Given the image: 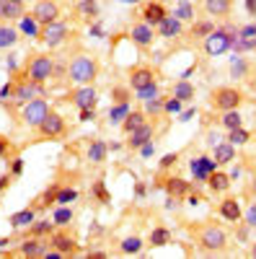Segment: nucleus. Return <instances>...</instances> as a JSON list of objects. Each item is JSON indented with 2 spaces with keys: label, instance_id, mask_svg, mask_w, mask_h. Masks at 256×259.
Segmentation results:
<instances>
[{
  "label": "nucleus",
  "instance_id": "a19ab883",
  "mask_svg": "<svg viewBox=\"0 0 256 259\" xmlns=\"http://www.w3.org/2000/svg\"><path fill=\"white\" fill-rule=\"evenodd\" d=\"M75 197H78V192H75V189H70V187L57 189V205H70Z\"/></svg>",
  "mask_w": 256,
  "mask_h": 259
},
{
  "label": "nucleus",
  "instance_id": "b1692460",
  "mask_svg": "<svg viewBox=\"0 0 256 259\" xmlns=\"http://www.w3.org/2000/svg\"><path fill=\"white\" fill-rule=\"evenodd\" d=\"M34 215H36V210H34V207H24V210L13 212L11 218H8V223H11L13 228H29V226L34 223Z\"/></svg>",
  "mask_w": 256,
  "mask_h": 259
},
{
  "label": "nucleus",
  "instance_id": "3c124183",
  "mask_svg": "<svg viewBox=\"0 0 256 259\" xmlns=\"http://www.w3.org/2000/svg\"><path fill=\"white\" fill-rule=\"evenodd\" d=\"M11 179H13V174H3V177H0V192H6L11 187Z\"/></svg>",
  "mask_w": 256,
  "mask_h": 259
},
{
  "label": "nucleus",
  "instance_id": "dca6fc26",
  "mask_svg": "<svg viewBox=\"0 0 256 259\" xmlns=\"http://www.w3.org/2000/svg\"><path fill=\"white\" fill-rule=\"evenodd\" d=\"M166 16H168L166 6L158 3V0H147V3L142 6V21H145V24H150V26H156V29H158V24Z\"/></svg>",
  "mask_w": 256,
  "mask_h": 259
},
{
  "label": "nucleus",
  "instance_id": "5701e85b",
  "mask_svg": "<svg viewBox=\"0 0 256 259\" xmlns=\"http://www.w3.org/2000/svg\"><path fill=\"white\" fill-rule=\"evenodd\" d=\"M145 122H147V114H145L142 109H132L130 114L122 119V133H124V135H130L132 130H137V127L145 124Z\"/></svg>",
  "mask_w": 256,
  "mask_h": 259
},
{
  "label": "nucleus",
  "instance_id": "de8ad7c7",
  "mask_svg": "<svg viewBox=\"0 0 256 259\" xmlns=\"http://www.w3.org/2000/svg\"><path fill=\"white\" fill-rule=\"evenodd\" d=\"M8 153H11V140L0 135V158H6Z\"/></svg>",
  "mask_w": 256,
  "mask_h": 259
},
{
  "label": "nucleus",
  "instance_id": "393cba45",
  "mask_svg": "<svg viewBox=\"0 0 256 259\" xmlns=\"http://www.w3.org/2000/svg\"><path fill=\"white\" fill-rule=\"evenodd\" d=\"M163 187H166V192L171 194V197H184V194L191 192V184H189V182H184V179H174V177L166 179Z\"/></svg>",
  "mask_w": 256,
  "mask_h": 259
},
{
  "label": "nucleus",
  "instance_id": "20e7f679",
  "mask_svg": "<svg viewBox=\"0 0 256 259\" xmlns=\"http://www.w3.org/2000/svg\"><path fill=\"white\" fill-rule=\"evenodd\" d=\"M243 104V91L236 89V85H220L210 94V106L218 112H230V109H238Z\"/></svg>",
  "mask_w": 256,
  "mask_h": 259
},
{
  "label": "nucleus",
  "instance_id": "49530a36",
  "mask_svg": "<svg viewBox=\"0 0 256 259\" xmlns=\"http://www.w3.org/2000/svg\"><path fill=\"white\" fill-rule=\"evenodd\" d=\"M181 104H184V101H179L176 96H174V99H166V112H179Z\"/></svg>",
  "mask_w": 256,
  "mask_h": 259
},
{
  "label": "nucleus",
  "instance_id": "c9c22d12",
  "mask_svg": "<svg viewBox=\"0 0 256 259\" xmlns=\"http://www.w3.org/2000/svg\"><path fill=\"white\" fill-rule=\"evenodd\" d=\"M78 13L83 18H93L98 13V3L96 0H78Z\"/></svg>",
  "mask_w": 256,
  "mask_h": 259
},
{
  "label": "nucleus",
  "instance_id": "f3484780",
  "mask_svg": "<svg viewBox=\"0 0 256 259\" xmlns=\"http://www.w3.org/2000/svg\"><path fill=\"white\" fill-rule=\"evenodd\" d=\"M153 133H156V127L150 124V122H145V124H140L137 130H132L130 133V148H142V145H147L153 140Z\"/></svg>",
  "mask_w": 256,
  "mask_h": 259
},
{
  "label": "nucleus",
  "instance_id": "8fccbe9b",
  "mask_svg": "<svg viewBox=\"0 0 256 259\" xmlns=\"http://www.w3.org/2000/svg\"><path fill=\"white\" fill-rule=\"evenodd\" d=\"M21 171H24V158H13V166H11V174L18 177Z\"/></svg>",
  "mask_w": 256,
  "mask_h": 259
},
{
  "label": "nucleus",
  "instance_id": "a211bd4d",
  "mask_svg": "<svg viewBox=\"0 0 256 259\" xmlns=\"http://www.w3.org/2000/svg\"><path fill=\"white\" fill-rule=\"evenodd\" d=\"M47 244H49V239L44 241V239H39V236H29V239L21 244L18 254L21 256H44V246Z\"/></svg>",
  "mask_w": 256,
  "mask_h": 259
},
{
  "label": "nucleus",
  "instance_id": "7c9ffc66",
  "mask_svg": "<svg viewBox=\"0 0 256 259\" xmlns=\"http://www.w3.org/2000/svg\"><path fill=\"white\" fill-rule=\"evenodd\" d=\"M147 244H150V246H166V244H171V231L163 228V226L153 228L150 236H147Z\"/></svg>",
  "mask_w": 256,
  "mask_h": 259
},
{
  "label": "nucleus",
  "instance_id": "1a4fd4ad",
  "mask_svg": "<svg viewBox=\"0 0 256 259\" xmlns=\"http://www.w3.org/2000/svg\"><path fill=\"white\" fill-rule=\"evenodd\" d=\"M68 101L75 104L78 109H96V104H98V91L93 89V83L78 85V89H73V91L68 94Z\"/></svg>",
  "mask_w": 256,
  "mask_h": 259
},
{
  "label": "nucleus",
  "instance_id": "9d476101",
  "mask_svg": "<svg viewBox=\"0 0 256 259\" xmlns=\"http://www.w3.org/2000/svg\"><path fill=\"white\" fill-rule=\"evenodd\" d=\"M230 47H233V36H228L225 29H215V31L204 39V52H207L210 57H220V55H225Z\"/></svg>",
  "mask_w": 256,
  "mask_h": 259
},
{
  "label": "nucleus",
  "instance_id": "603ef678",
  "mask_svg": "<svg viewBox=\"0 0 256 259\" xmlns=\"http://www.w3.org/2000/svg\"><path fill=\"white\" fill-rule=\"evenodd\" d=\"M93 117H96L93 109H80V122H91Z\"/></svg>",
  "mask_w": 256,
  "mask_h": 259
},
{
  "label": "nucleus",
  "instance_id": "ea45409f",
  "mask_svg": "<svg viewBox=\"0 0 256 259\" xmlns=\"http://www.w3.org/2000/svg\"><path fill=\"white\" fill-rule=\"evenodd\" d=\"M142 249V239H137V236H130V239L122 241V251L124 254H137Z\"/></svg>",
  "mask_w": 256,
  "mask_h": 259
},
{
  "label": "nucleus",
  "instance_id": "a878e982",
  "mask_svg": "<svg viewBox=\"0 0 256 259\" xmlns=\"http://www.w3.org/2000/svg\"><path fill=\"white\" fill-rule=\"evenodd\" d=\"M16 41H18V29H13L8 21H3V24H0V50L13 47Z\"/></svg>",
  "mask_w": 256,
  "mask_h": 259
},
{
  "label": "nucleus",
  "instance_id": "4c0bfd02",
  "mask_svg": "<svg viewBox=\"0 0 256 259\" xmlns=\"http://www.w3.org/2000/svg\"><path fill=\"white\" fill-rule=\"evenodd\" d=\"M112 99L117 104H127L132 99V89H130V85H117V89H112Z\"/></svg>",
  "mask_w": 256,
  "mask_h": 259
},
{
  "label": "nucleus",
  "instance_id": "2eb2a0df",
  "mask_svg": "<svg viewBox=\"0 0 256 259\" xmlns=\"http://www.w3.org/2000/svg\"><path fill=\"white\" fill-rule=\"evenodd\" d=\"M236 0H202V11L212 18H228L233 13Z\"/></svg>",
  "mask_w": 256,
  "mask_h": 259
},
{
  "label": "nucleus",
  "instance_id": "37998d69",
  "mask_svg": "<svg viewBox=\"0 0 256 259\" xmlns=\"http://www.w3.org/2000/svg\"><path fill=\"white\" fill-rule=\"evenodd\" d=\"M243 223H246L248 228H256V202H251L248 210L243 212Z\"/></svg>",
  "mask_w": 256,
  "mask_h": 259
},
{
  "label": "nucleus",
  "instance_id": "bb28decb",
  "mask_svg": "<svg viewBox=\"0 0 256 259\" xmlns=\"http://www.w3.org/2000/svg\"><path fill=\"white\" fill-rule=\"evenodd\" d=\"M207 187L212 192H228L230 189V177L223 174V171H212V174L207 177Z\"/></svg>",
  "mask_w": 256,
  "mask_h": 259
},
{
  "label": "nucleus",
  "instance_id": "f704fd0d",
  "mask_svg": "<svg viewBox=\"0 0 256 259\" xmlns=\"http://www.w3.org/2000/svg\"><path fill=\"white\" fill-rule=\"evenodd\" d=\"M248 140H251V133H248V130H243V127L228 130V143H233V145H243V143H248Z\"/></svg>",
  "mask_w": 256,
  "mask_h": 259
},
{
  "label": "nucleus",
  "instance_id": "aec40b11",
  "mask_svg": "<svg viewBox=\"0 0 256 259\" xmlns=\"http://www.w3.org/2000/svg\"><path fill=\"white\" fill-rule=\"evenodd\" d=\"M181 31H184L181 18H176V16H166L161 24H158V36H163V39H174V36H179Z\"/></svg>",
  "mask_w": 256,
  "mask_h": 259
},
{
  "label": "nucleus",
  "instance_id": "423d86ee",
  "mask_svg": "<svg viewBox=\"0 0 256 259\" xmlns=\"http://www.w3.org/2000/svg\"><path fill=\"white\" fill-rule=\"evenodd\" d=\"M44 83H36V80H31L26 73L24 75H18V78H13V94H11V99L16 101V104H29L31 99H36V96H41L44 94V89H41Z\"/></svg>",
  "mask_w": 256,
  "mask_h": 259
},
{
  "label": "nucleus",
  "instance_id": "39448f33",
  "mask_svg": "<svg viewBox=\"0 0 256 259\" xmlns=\"http://www.w3.org/2000/svg\"><path fill=\"white\" fill-rule=\"evenodd\" d=\"M68 36H70V26H68L62 18H57V21H52V24L39 26L36 41H41V45H47L49 50H55V47H60V45H65Z\"/></svg>",
  "mask_w": 256,
  "mask_h": 259
},
{
  "label": "nucleus",
  "instance_id": "58836bf2",
  "mask_svg": "<svg viewBox=\"0 0 256 259\" xmlns=\"http://www.w3.org/2000/svg\"><path fill=\"white\" fill-rule=\"evenodd\" d=\"M70 221H73V210H70V207H57V210H55V226L65 228Z\"/></svg>",
  "mask_w": 256,
  "mask_h": 259
},
{
  "label": "nucleus",
  "instance_id": "c85d7f7f",
  "mask_svg": "<svg viewBox=\"0 0 256 259\" xmlns=\"http://www.w3.org/2000/svg\"><path fill=\"white\" fill-rule=\"evenodd\" d=\"M215 29H218V26H215V21H212V18H202V21H194V24H191V36L207 39Z\"/></svg>",
  "mask_w": 256,
  "mask_h": 259
},
{
  "label": "nucleus",
  "instance_id": "f8f14e48",
  "mask_svg": "<svg viewBox=\"0 0 256 259\" xmlns=\"http://www.w3.org/2000/svg\"><path fill=\"white\" fill-rule=\"evenodd\" d=\"M156 83V73L153 68H147V65H135V68H130V89L137 94L142 89H147V85H153Z\"/></svg>",
  "mask_w": 256,
  "mask_h": 259
},
{
  "label": "nucleus",
  "instance_id": "412c9836",
  "mask_svg": "<svg viewBox=\"0 0 256 259\" xmlns=\"http://www.w3.org/2000/svg\"><path fill=\"white\" fill-rule=\"evenodd\" d=\"M212 158H215L218 166H225L230 161H236V145H233V143H215Z\"/></svg>",
  "mask_w": 256,
  "mask_h": 259
},
{
  "label": "nucleus",
  "instance_id": "79ce46f5",
  "mask_svg": "<svg viewBox=\"0 0 256 259\" xmlns=\"http://www.w3.org/2000/svg\"><path fill=\"white\" fill-rule=\"evenodd\" d=\"M174 16L181 18V21H189V18H194V11H191V6L186 3V0H181V3H179V11H176Z\"/></svg>",
  "mask_w": 256,
  "mask_h": 259
},
{
  "label": "nucleus",
  "instance_id": "473e14b6",
  "mask_svg": "<svg viewBox=\"0 0 256 259\" xmlns=\"http://www.w3.org/2000/svg\"><path fill=\"white\" fill-rule=\"evenodd\" d=\"M174 96L179 99V101H191V99H194V85H191L189 80H179L176 85H174Z\"/></svg>",
  "mask_w": 256,
  "mask_h": 259
},
{
  "label": "nucleus",
  "instance_id": "2f4dec72",
  "mask_svg": "<svg viewBox=\"0 0 256 259\" xmlns=\"http://www.w3.org/2000/svg\"><path fill=\"white\" fill-rule=\"evenodd\" d=\"M52 231H55V223H49V221H34L29 226V236H39V239H44V236L49 239Z\"/></svg>",
  "mask_w": 256,
  "mask_h": 259
},
{
  "label": "nucleus",
  "instance_id": "0eeeda50",
  "mask_svg": "<svg viewBox=\"0 0 256 259\" xmlns=\"http://www.w3.org/2000/svg\"><path fill=\"white\" fill-rule=\"evenodd\" d=\"M36 133H39V138H44V140L65 138V135H68V122H65V117H62L60 112L49 109V114L41 119V124L36 127Z\"/></svg>",
  "mask_w": 256,
  "mask_h": 259
},
{
  "label": "nucleus",
  "instance_id": "c756f323",
  "mask_svg": "<svg viewBox=\"0 0 256 259\" xmlns=\"http://www.w3.org/2000/svg\"><path fill=\"white\" fill-rule=\"evenodd\" d=\"M145 114L147 117H161V114H166V96H153V99H147L145 101Z\"/></svg>",
  "mask_w": 256,
  "mask_h": 259
},
{
  "label": "nucleus",
  "instance_id": "ddd939ff",
  "mask_svg": "<svg viewBox=\"0 0 256 259\" xmlns=\"http://www.w3.org/2000/svg\"><path fill=\"white\" fill-rule=\"evenodd\" d=\"M130 36H132V41L137 47L147 50V47H153V41L158 36V29L150 26V24H145V21H137V24H132V29H130Z\"/></svg>",
  "mask_w": 256,
  "mask_h": 259
},
{
  "label": "nucleus",
  "instance_id": "6ab92c4d",
  "mask_svg": "<svg viewBox=\"0 0 256 259\" xmlns=\"http://www.w3.org/2000/svg\"><path fill=\"white\" fill-rule=\"evenodd\" d=\"M24 13V3H16V0H0V21H21Z\"/></svg>",
  "mask_w": 256,
  "mask_h": 259
},
{
  "label": "nucleus",
  "instance_id": "864d4df0",
  "mask_svg": "<svg viewBox=\"0 0 256 259\" xmlns=\"http://www.w3.org/2000/svg\"><path fill=\"white\" fill-rule=\"evenodd\" d=\"M104 256H106L104 251H91V254H88V259H104Z\"/></svg>",
  "mask_w": 256,
  "mask_h": 259
},
{
  "label": "nucleus",
  "instance_id": "09e8293b",
  "mask_svg": "<svg viewBox=\"0 0 256 259\" xmlns=\"http://www.w3.org/2000/svg\"><path fill=\"white\" fill-rule=\"evenodd\" d=\"M93 192H96L98 197H101V202H109V194H106V189H104V182H96Z\"/></svg>",
  "mask_w": 256,
  "mask_h": 259
},
{
  "label": "nucleus",
  "instance_id": "4d7b16f0",
  "mask_svg": "<svg viewBox=\"0 0 256 259\" xmlns=\"http://www.w3.org/2000/svg\"><path fill=\"white\" fill-rule=\"evenodd\" d=\"M16 3H26V0H16Z\"/></svg>",
  "mask_w": 256,
  "mask_h": 259
},
{
  "label": "nucleus",
  "instance_id": "9b49d317",
  "mask_svg": "<svg viewBox=\"0 0 256 259\" xmlns=\"http://www.w3.org/2000/svg\"><path fill=\"white\" fill-rule=\"evenodd\" d=\"M31 16L39 21V26H44V24H52V21H57V18L62 16V11H60L57 0H36Z\"/></svg>",
  "mask_w": 256,
  "mask_h": 259
},
{
  "label": "nucleus",
  "instance_id": "a18cd8bd",
  "mask_svg": "<svg viewBox=\"0 0 256 259\" xmlns=\"http://www.w3.org/2000/svg\"><path fill=\"white\" fill-rule=\"evenodd\" d=\"M179 161V153H166L163 158H161V168H168V166H174Z\"/></svg>",
  "mask_w": 256,
  "mask_h": 259
},
{
  "label": "nucleus",
  "instance_id": "72a5a7b5",
  "mask_svg": "<svg viewBox=\"0 0 256 259\" xmlns=\"http://www.w3.org/2000/svg\"><path fill=\"white\" fill-rule=\"evenodd\" d=\"M220 124H223L225 130H236V127H243V117H241L238 109H230V112H223Z\"/></svg>",
  "mask_w": 256,
  "mask_h": 259
},
{
  "label": "nucleus",
  "instance_id": "c03bdc74",
  "mask_svg": "<svg viewBox=\"0 0 256 259\" xmlns=\"http://www.w3.org/2000/svg\"><path fill=\"white\" fill-rule=\"evenodd\" d=\"M137 96H140L142 101H147V99H153V96H158V83H153V85H147V89L137 91Z\"/></svg>",
  "mask_w": 256,
  "mask_h": 259
},
{
  "label": "nucleus",
  "instance_id": "5fc2aeb1",
  "mask_svg": "<svg viewBox=\"0 0 256 259\" xmlns=\"http://www.w3.org/2000/svg\"><path fill=\"white\" fill-rule=\"evenodd\" d=\"M248 13L256 16V0H248Z\"/></svg>",
  "mask_w": 256,
  "mask_h": 259
},
{
  "label": "nucleus",
  "instance_id": "e433bc0d",
  "mask_svg": "<svg viewBox=\"0 0 256 259\" xmlns=\"http://www.w3.org/2000/svg\"><path fill=\"white\" fill-rule=\"evenodd\" d=\"M127 114H130V101H127V104H114L109 109V119L112 122H122Z\"/></svg>",
  "mask_w": 256,
  "mask_h": 259
},
{
  "label": "nucleus",
  "instance_id": "7ed1b4c3",
  "mask_svg": "<svg viewBox=\"0 0 256 259\" xmlns=\"http://www.w3.org/2000/svg\"><path fill=\"white\" fill-rule=\"evenodd\" d=\"M24 73L36 80V83H47L55 73V57L49 52H34L29 55V60L24 62Z\"/></svg>",
  "mask_w": 256,
  "mask_h": 259
},
{
  "label": "nucleus",
  "instance_id": "4be33fe9",
  "mask_svg": "<svg viewBox=\"0 0 256 259\" xmlns=\"http://www.w3.org/2000/svg\"><path fill=\"white\" fill-rule=\"evenodd\" d=\"M220 215H223L225 221H230V223H238V221L243 218V210H241L238 200H233V197H225V200L220 202Z\"/></svg>",
  "mask_w": 256,
  "mask_h": 259
},
{
  "label": "nucleus",
  "instance_id": "4468645a",
  "mask_svg": "<svg viewBox=\"0 0 256 259\" xmlns=\"http://www.w3.org/2000/svg\"><path fill=\"white\" fill-rule=\"evenodd\" d=\"M49 246L57 249L62 256H75V254H78V241L73 239V236H68L65 231H52Z\"/></svg>",
  "mask_w": 256,
  "mask_h": 259
},
{
  "label": "nucleus",
  "instance_id": "cd10ccee",
  "mask_svg": "<svg viewBox=\"0 0 256 259\" xmlns=\"http://www.w3.org/2000/svg\"><path fill=\"white\" fill-rule=\"evenodd\" d=\"M106 153H109V148H106V143L104 140H91V145H88V161L91 163H104L106 161Z\"/></svg>",
  "mask_w": 256,
  "mask_h": 259
},
{
  "label": "nucleus",
  "instance_id": "f03ea898",
  "mask_svg": "<svg viewBox=\"0 0 256 259\" xmlns=\"http://www.w3.org/2000/svg\"><path fill=\"white\" fill-rule=\"evenodd\" d=\"M191 233H194V239L199 244V249L210 251V254H220L228 249V233L215 226V223H202V226H194L191 228Z\"/></svg>",
  "mask_w": 256,
  "mask_h": 259
},
{
  "label": "nucleus",
  "instance_id": "13d9d810",
  "mask_svg": "<svg viewBox=\"0 0 256 259\" xmlns=\"http://www.w3.org/2000/svg\"><path fill=\"white\" fill-rule=\"evenodd\" d=\"M158 3H168V0H158Z\"/></svg>",
  "mask_w": 256,
  "mask_h": 259
},
{
  "label": "nucleus",
  "instance_id": "f257e3e1",
  "mask_svg": "<svg viewBox=\"0 0 256 259\" xmlns=\"http://www.w3.org/2000/svg\"><path fill=\"white\" fill-rule=\"evenodd\" d=\"M98 60L85 52V50H78L75 55L68 57V78L75 83V85H88L98 78Z\"/></svg>",
  "mask_w": 256,
  "mask_h": 259
},
{
  "label": "nucleus",
  "instance_id": "6e6d98bb",
  "mask_svg": "<svg viewBox=\"0 0 256 259\" xmlns=\"http://www.w3.org/2000/svg\"><path fill=\"white\" fill-rule=\"evenodd\" d=\"M248 256H253V259H256V241L251 244V249H248Z\"/></svg>",
  "mask_w": 256,
  "mask_h": 259
},
{
  "label": "nucleus",
  "instance_id": "6e6552de",
  "mask_svg": "<svg viewBox=\"0 0 256 259\" xmlns=\"http://www.w3.org/2000/svg\"><path fill=\"white\" fill-rule=\"evenodd\" d=\"M49 109H52V106L47 104V99L36 96V99H31L29 104L21 106V122H24L26 127H31V130H36V127L41 124V119L49 114Z\"/></svg>",
  "mask_w": 256,
  "mask_h": 259
}]
</instances>
